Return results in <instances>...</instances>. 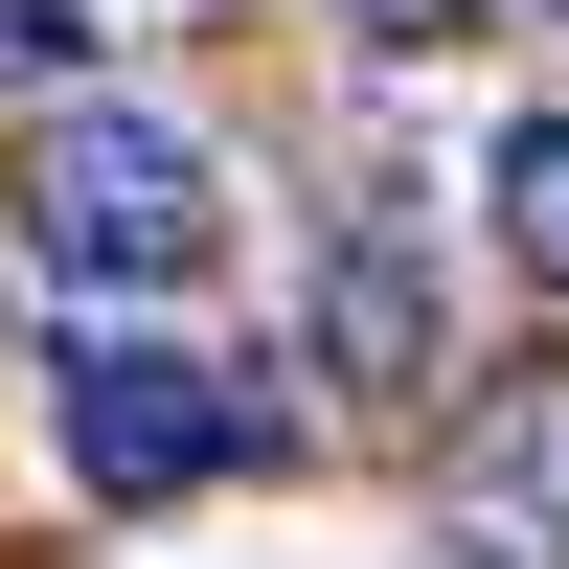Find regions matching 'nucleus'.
Segmentation results:
<instances>
[{
    "instance_id": "6",
    "label": "nucleus",
    "mask_w": 569,
    "mask_h": 569,
    "mask_svg": "<svg viewBox=\"0 0 569 569\" xmlns=\"http://www.w3.org/2000/svg\"><path fill=\"white\" fill-rule=\"evenodd\" d=\"M69 91H91V23L69 0H0V114H69Z\"/></svg>"
},
{
    "instance_id": "2",
    "label": "nucleus",
    "mask_w": 569,
    "mask_h": 569,
    "mask_svg": "<svg viewBox=\"0 0 569 569\" xmlns=\"http://www.w3.org/2000/svg\"><path fill=\"white\" fill-rule=\"evenodd\" d=\"M273 456V410L228 388L206 342H160V319H91L69 342V479L91 501H206V479H251Z\"/></svg>"
},
{
    "instance_id": "8",
    "label": "nucleus",
    "mask_w": 569,
    "mask_h": 569,
    "mask_svg": "<svg viewBox=\"0 0 569 569\" xmlns=\"http://www.w3.org/2000/svg\"><path fill=\"white\" fill-rule=\"evenodd\" d=\"M547 23H569V0H547Z\"/></svg>"
},
{
    "instance_id": "5",
    "label": "nucleus",
    "mask_w": 569,
    "mask_h": 569,
    "mask_svg": "<svg viewBox=\"0 0 569 569\" xmlns=\"http://www.w3.org/2000/svg\"><path fill=\"white\" fill-rule=\"evenodd\" d=\"M479 206H501V251L569 297V114H501V160H479Z\"/></svg>"
},
{
    "instance_id": "4",
    "label": "nucleus",
    "mask_w": 569,
    "mask_h": 569,
    "mask_svg": "<svg viewBox=\"0 0 569 569\" xmlns=\"http://www.w3.org/2000/svg\"><path fill=\"white\" fill-rule=\"evenodd\" d=\"M433 525H456V569H569V365H547V388H479V410H456Z\"/></svg>"
},
{
    "instance_id": "3",
    "label": "nucleus",
    "mask_w": 569,
    "mask_h": 569,
    "mask_svg": "<svg viewBox=\"0 0 569 569\" xmlns=\"http://www.w3.org/2000/svg\"><path fill=\"white\" fill-rule=\"evenodd\" d=\"M319 388L342 410L456 388V273H433V228H410V182H365V206L319 228Z\"/></svg>"
},
{
    "instance_id": "7",
    "label": "nucleus",
    "mask_w": 569,
    "mask_h": 569,
    "mask_svg": "<svg viewBox=\"0 0 569 569\" xmlns=\"http://www.w3.org/2000/svg\"><path fill=\"white\" fill-rule=\"evenodd\" d=\"M342 46L365 69H433V46H479V0H342Z\"/></svg>"
},
{
    "instance_id": "1",
    "label": "nucleus",
    "mask_w": 569,
    "mask_h": 569,
    "mask_svg": "<svg viewBox=\"0 0 569 569\" xmlns=\"http://www.w3.org/2000/svg\"><path fill=\"white\" fill-rule=\"evenodd\" d=\"M23 273L91 319H160L228 273V160L182 114H137V91H69V114H23Z\"/></svg>"
}]
</instances>
